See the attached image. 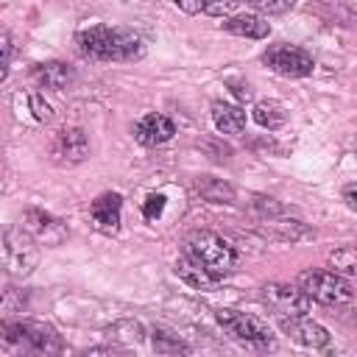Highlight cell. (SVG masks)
Listing matches in <instances>:
<instances>
[{"label": "cell", "mask_w": 357, "mask_h": 357, "mask_svg": "<svg viewBox=\"0 0 357 357\" xmlns=\"http://www.w3.org/2000/svg\"><path fill=\"white\" fill-rule=\"evenodd\" d=\"M33 78L45 89H64L70 84V78H73V70L64 61H47V64H36Z\"/></svg>", "instance_id": "2e32d148"}, {"label": "cell", "mask_w": 357, "mask_h": 357, "mask_svg": "<svg viewBox=\"0 0 357 357\" xmlns=\"http://www.w3.org/2000/svg\"><path fill=\"white\" fill-rule=\"evenodd\" d=\"M165 195L162 192H151L148 198H145V204H142V215H145V220H159L162 218V212H165Z\"/></svg>", "instance_id": "603a6c76"}, {"label": "cell", "mask_w": 357, "mask_h": 357, "mask_svg": "<svg viewBox=\"0 0 357 357\" xmlns=\"http://www.w3.org/2000/svg\"><path fill=\"white\" fill-rule=\"evenodd\" d=\"M262 304L276 315V318H301L312 310V298L298 287V284H279L271 282L259 293Z\"/></svg>", "instance_id": "8992f818"}, {"label": "cell", "mask_w": 357, "mask_h": 357, "mask_svg": "<svg viewBox=\"0 0 357 357\" xmlns=\"http://www.w3.org/2000/svg\"><path fill=\"white\" fill-rule=\"evenodd\" d=\"M212 123L223 134H243L245 131V112L240 106H234V103L215 100L212 103Z\"/></svg>", "instance_id": "9a60e30c"}, {"label": "cell", "mask_w": 357, "mask_h": 357, "mask_svg": "<svg viewBox=\"0 0 357 357\" xmlns=\"http://www.w3.org/2000/svg\"><path fill=\"white\" fill-rule=\"evenodd\" d=\"M0 349L11 354H59L61 337L42 321H0Z\"/></svg>", "instance_id": "7a4b0ae2"}, {"label": "cell", "mask_w": 357, "mask_h": 357, "mask_svg": "<svg viewBox=\"0 0 357 357\" xmlns=\"http://www.w3.org/2000/svg\"><path fill=\"white\" fill-rule=\"evenodd\" d=\"M198 192H201L206 201H212V204H229V201L234 198V190H231L229 184H223L220 178H212V176H204V178L198 181Z\"/></svg>", "instance_id": "44dd1931"}, {"label": "cell", "mask_w": 357, "mask_h": 357, "mask_svg": "<svg viewBox=\"0 0 357 357\" xmlns=\"http://www.w3.org/2000/svg\"><path fill=\"white\" fill-rule=\"evenodd\" d=\"M25 231L36 240H45V245H59L67 234L61 220H56L53 215L42 212V209H28L25 212Z\"/></svg>", "instance_id": "7c38bea8"}, {"label": "cell", "mask_w": 357, "mask_h": 357, "mask_svg": "<svg viewBox=\"0 0 357 357\" xmlns=\"http://www.w3.org/2000/svg\"><path fill=\"white\" fill-rule=\"evenodd\" d=\"M284 109H282V103H276V100H259L257 106H254V120L262 126V128H279L282 123H284Z\"/></svg>", "instance_id": "d6986e66"}, {"label": "cell", "mask_w": 357, "mask_h": 357, "mask_svg": "<svg viewBox=\"0 0 357 357\" xmlns=\"http://www.w3.org/2000/svg\"><path fill=\"white\" fill-rule=\"evenodd\" d=\"M248 3L262 14H284L296 6V0H248Z\"/></svg>", "instance_id": "cb8c5ba5"}, {"label": "cell", "mask_w": 357, "mask_h": 357, "mask_svg": "<svg viewBox=\"0 0 357 357\" xmlns=\"http://www.w3.org/2000/svg\"><path fill=\"white\" fill-rule=\"evenodd\" d=\"M151 346L156 354H190V346L184 340H178L173 332L167 329H153L151 335Z\"/></svg>", "instance_id": "ffe728a7"}, {"label": "cell", "mask_w": 357, "mask_h": 357, "mask_svg": "<svg viewBox=\"0 0 357 357\" xmlns=\"http://www.w3.org/2000/svg\"><path fill=\"white\" fill-rule=\"evenodd\" d=\"M223 31L234 33V36H245V39H268L271 25L257 17V14H237V17H223Z\"/></svg>", "instance_id": "5bb4252c"}, {"label": "cell", "mask_w": 357, "mask_h": 357, "mask_svg": "<svg viewBox=\"0 0 357 357\" xmlns=\"http://www.w3.org/2000/svg\"><path fill=\"white\" fill-rule=\"evenodd\" d=\"M329 265H332L335 273H340V276H354V271H357V254H354V248H351V245L335 248V251L329 254Z\"/></svg>", "instance_id": "7402d4cb"}, {"label": "cell", "mask_w": 357, "mask_h": 357, "mask_svg": "<svg viewBox=\"0 0 357 357\" xmlns=\"http://www.w3.org/2000/svg\"><path fill=\"white\" fill-rule=\"evenodd\" d=\"M184 14H206V17H229L240 0H173Z\"/></svg>", "instance_id": "e0dca14e"}, {"label": "cell", "mask_w": 357, "mask_h": 357, "mask_svg": "<svg viewBox=\"0 0 357 357\" xmlns=\"http://www.w3.org/2000/svg\"><path fill=\"white\" fill-rule=\"evenodd\" d=\"M218 324L234 337V340H243V343H251L257 349H273V335L268 329L265 321H259L257 315H248V312H237V310H218Z\"/></svg>", "instance_id": "52a82bcc"}, {"label": "cell", "mask_w": 357, "mask_h": 357, "mask_svg": "<svg viewBox=\"0 0 357 357\" xmlns=\"http://www.w3.org/2000/svg\"><path fill=\"white\" fill-rule=\"evenodd\" d=\"M8 61H11V36L0 31V84L8 75Z\"/></svg>", "instance_id": "484cf974"}, {"label": "cell", "mask_w": 357, "mask_h": 357, "mask_svg": "<svg viewBox=\"0 0 357 357\" xmlns=\"http://www.w3.org/2000/svg\"><path fill=\"white\" fill-rule=\"evenodd\" d=\"M184 257L198 268H204L206 273H212L215 279H223L226 273H231L237 262V251L215 231H192L184 240Z\"/></svg>", "instance_id": "3957f363"}, {"label": "cell", "mask_w": 357, "mask_h": 357, "mask_svg": "<svg viewBox=\"0 0 357 357\" xmlns=\"http://www.w3.org/2000/svg\"><path fill=\"white\" fill-rule=\"evenodd\" d=\"M120 209H123V198L117 192H103L92 201L89 212H92V220L106 229V231H114L120 226Z\"/></svg>", "instance_id": "4fadbf2b"}, {"label": "cell", "mask_w": 357, "mask_h": 357, "mask_svg": "<svg viewBox=\"0 0 357 357\" xmlns=\"http://www.w3.org/2000/svg\"><path fill=\"white\" fill-rule=\"evenodd\" d=\"M28 103H31V112H33V117L36 120H42V123H47L50 117H53V109H50V103L39 95V92H31L28 95Z\"/></svg>", "instance_id": "d4e9b609"}, {"label": "cell", "mask_w": 357, "mask_h": 357, "mask_svg": "<svg viewBox=\"0 0 357 357\" xmlns=\"http://www.w3.org/2000/svg\"><path fill=\"white\" fill-rule=\"evenodd\" d=\"M75 47L92 61H137L145 56V42L134 28L89 25L75 33Z\"/></svg>", "instance_id": "6da1fadb"}, {"label": "cell", "mask_w": 357, "mask_h": 357, "mask_svg": "<svg viewBox=\"0 0 357 357\" xmlns=\"http://www.w3.org/2000/svg\"><path fill=\"white\" fill-rule=\"evenodd\" d=\"M279 326L290 340H296V343H301L307 349H324L329 343V332L321 324L310 321L307 315H301V318H279Z\"/></svg>", "instance_id": "9c48e42d"}, {"label": "cell", "mask_w": 357, "mask_h": 357, "mask_svg": "<svg viewBox=\"0 0 357 357\" xmlns=\"http://www.w3.org/2000/svg\"><path fill=\"white\" fill-rule=\"evenodd\" d=\"M262 61L268 70H273L276 75H284V78H304L315 70L312 56L298 45H273L265 50Z\"/></svg>", "instance_id": "ba28073f"}, {"label": "cell", "mask_w": 357, "mask_h": 357, "mask_svg": "<svg viewBox=\"0 0 357 357\" xmlns=\"http://www.w3.org/2000/svg\"><path fill=\"white\" fill-rule=\"evenodd\" d=\"M346 204H349V209H354V206H357V201H354V184H349V187H346Z\"/></svg>", "instance_id": "4316f807"}, {"label": "cell", "mask_w": 357, "mask_h": 357, "mask_svg": "<svg viewBox=\"0 0 357 357\" xmlns=\"http://www.w3.org/2000/svg\"><path fill=\"white\" fill-rule=\"evenodd\" d=\"M36 262L39 248L33 237L17 226H0V271L14 279H25L33 273Z\"/></svg>", "instance_id": "277c9868"}, {"label": "cell", "mask_w": 357, "mask_h": 357, "mask_svg": "<svg viewBox=\"0 0 357 357\" xmlns=\"http://www.w3.org/2000/svg\"><path fill=\"white\" fill-rule=\"evenodd\" d=\"M176 134V123L165 114H142L137 123H134V139L145 148H153V145H162L167 139H173Z\"/></svg>", "instance_id": "30bf717a"}, {"label": "cell", "mask_w": 357, "mask_h": 357, "mask_svg": "<svg viewBox=\"0 0 357 357\" xmlns=\"http://www.w3.org/2000/svg\"><path fill=\"white\" fill-rule=\"evenodd\" d=\"M53 156L59 162H67V165L86 159L89 156V139H86V134L81 128H64V131H59L56 139H53Z\"/></svg>", "instance_id": "8fae6325"}, {"label": "cell", "mask_w": 357, "mask_h": 357, "mask_svg": "<svg viewBox=\"0 0 357 357\" xmlns=\"http://www.w3.org/2000/svg\"><path fill=\"white\" fill-rule=\"evenodd\" d=\"M173 271H176V276H178V279H184V282H187L190 287H195V290H212V287L220 282V279H215L212 273H206L204 268H198L195 262H190L184 254H181V259L176 262V268H173Z\"/></svg>", "instance_id": "ac0fdd59"}, {"label": "cell", "mask_w": 357, "mask_h": 357, "mask_svg": "<svg viewBox=\"0 0 357 357\" xmlns=\"http://www.w3.org/2000/svg\"><path fill=\"white\" fill-rule=\"evenodd\" d=\"M298 287L329 307H340V304H351L354 301V287L346 276L335 273V271H301L298 273Z\"/></svg>", "instance_id": "5b68a950"}]
</instances>
